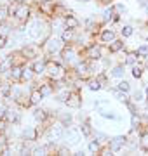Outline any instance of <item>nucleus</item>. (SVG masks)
<instances>
[{"label": "nucleus", "instance_id": "1", "mask_svg": "<svg viewBox=\"0 0 148 156\" xmlns=\"http://www.w3.org/2000/svg\"><path fill=\"white\" fill-rule=\"evenodd\" d=\"M49 28H51V26H49L42 17L28 19V24H26V28H24V35H26L31 42H40V40L47 38Z\"/></svg>", "mask_w": 148, "mask_h": 156}, {"label": "nucleus", "instance_id": "2", "mask_svg": "<svg viewBox=\"0 0 148 156\" xmlns=\"http://www.w3.org/2000/svg\"><path fill=\"white\" fill-rule=\"evenodd\" d=\"M44 73H46L51 80H54V82L66 78V71H65V68L61 66V62L51 61V59H46V71Z\"/></svg>", "mask_w": 148, "mask_h": 156}, {"label": "nucleus", "instance_id": "3", "mask_svg": "<svg viewBox=\"0 0 148 156\" xmlns=\"http://www.w3.org/2000/svg\"><path fill=\"white\" fill-rule=\"evenodd\" d=\"M65 140V146H68V147H72V146H77L82 140V132H80L79 127H65V134H63V139Z\"/></svg>", "mask_w": 148, "mask_h": 156}, {"label": "nucleus", "instance_id": "4", "mask_svg": "<svg viewBox=\"0 0 148 156\" xmlns=\"http://www.w3.org/2000/svg\"><path fill=\"white\" fill-rule=\"evenodd\" d=\"M46 44H44V49H46L47 54H59L61 49L65 47V42L61 40V37H56V35H51V37H47L44 40Z\"/></svg>", "mask_w": 148, "mask_h": 156}, {"label": "nucleus", "instance_id": "5", "mask_svg": "<svg viewBox=\"0 0 148 156\" xmlns=\"http://www.w3.org/2000/svg\"><path fill=\"white\" fill-rule=\"evenodd\" d=\"M108 149L112 154H117V153H120V151L124 149V146L127 144V135H117V137H113V139H108Z\"/></svg>", "mask_w": 148, "mask_h": 156}, {"label": "nucleus", "instance_id": "6", "mask_svg": "<svg viewBox=\"0 0 148 156\" xmlns=\"http://www.w3.org/2000/svg\"><path fill=\"white\" fill-rule=\"evenodd\" d=\"M12 16L16 17L17 21H21V23H26L31 17V9H30L28 4H24V2H19L16 7V11H14V14Z\"/></svg>", "mask_w": 148, "mask_h": 156}, {"label": "nucleus", "instance_id": "7", "mask_svg": "<svg viewBox=\"0 0 148 156\" xmlns=\"http://www.w3.org/2000/svg\"><path fill=\"white\" fill-rule=\"evenodd\" d=\"M19 54L24 57V59H37L40 54V47L37 42H31V44H24V47L19 50Z\"/></svg>", "mask_w": 148, "mask_h": 156}, {"label": "nucleus", "instance_id": "8", "mask_svg": "<svg viewBox=\"0 0 148 156\" xmlns=\"http://www.w3.org/2000/svg\"><path fill=\"white\" fill-rule=\"evenodd\" d=\"M59 54H61V57H63V62L68 64V66L70 64H73V62H77V56H79V54H77V50H75L73 45H66L65 44V47L61 49Z\"/></svg>", "mask_w": 148, "mask_h": 156}, {"label": "nucleus", "instance_id": "9", "mask_svg": "<svg viewBox=\"0 0 148 156\" xmlns=\"http://www.w3.org/2000/svg\"><path fill=\"white\" fill-rule=\"evenodd\" d=\"M65 104L68 108H73V109H79L82 106V95H80L79 90H70L68 92V97L65 101Z\"/></svg>", "mask_w": 148, "mask_h": 156}, {"label": "nucleus", "instance_id": "10", "mask_svg": "<svg viewBox=\"0 0 148 156\" xmlns=\"http://www.w3.org/2000/svg\"><path fill=\"white\" fill-rule=\"evenodd\" d=\"M86 57H87V61H101V47L96 44H91V45H87L86 47Z\"/></svg>", "mask_w": 148, "mask_h": 156}, {"label": "nucleus", "instance_id": "11", "mask_svg": "<svg viewBox=\"0 0 148 156\" xmlns=\"http://www.w3.org/2000/svg\"><path fill=\"white\" fill-rule=\"evenodd\" d=\"M63 134H65V127H63L61 123H54V125L49 128L47 137H49L51 142H56V140H61L63 139Z\"/></svg>", "mask_w": 148, "mask_h": 156}, {"label": "nucleus", "instance_id": "12", "mask_svg": "<svg viewBox=\"0 0 148 156\" xmlns=\"http://www.w3.org/2000/svg\"><path fill=\"white\" fill-rule=\"evenodd\" d=\"M54 5H56V2H52V0H40L39 2V11L42 16H52L54 14Z\"/></svg>", "mask_w": 148, "mask_h": 156}, {"label": "nucleus", "instance_id": "13", "mask_svg": "<svg viewBox=\"0 0 148 156\" xmlns=\"http://www.w3.org/2000/svg\"><path fill=\"white\" fill-rule=\"evenodd\" d=\"M21 135H23V140H26V142L30 140V142H31V140H37V139H39L40 130H39L37 127H26V128L23 130V134H21Z\"/></svg>", "mask_w": 148, "mask_h": 156}, {"label": "nucleus", "instance_id": "14", "mask_svg": "<svg viewBox=\"0 0 148 156\" xmlns=\"http://www.w3.org/2000/svg\"><path fill=\"white\" fill-rule=\"evenodd\" d=\"M19 120H21V115H19V111H17V109H12V108H7L4 122H9V123H14V125H17V123H19Z\"/></svg>", "mask_w": 148, "mask_h": 156}, {"label": "nucleus", "instance_id": "15", "mask_svg": "<svg viewBox=\"0 0 148 156\" xmlns=\"http://www.w3.org/2000/svg\"><path fill=\"white\" fill-rule=\"evenodd\" d=\"M12 54L11 56H4L0 57V75H7L9 73V69L12 68Z\"/></svg>", "mask_w": 148, "mask_h": 156}, {"label": "nucleus", "instance_id": "16", "mask_svg": "<svg viewBox=\"0 0 148 156\" xmlns=\"http://www.w3.org/2000/svg\"><path fill=\"white\" fill-rule=\"evenodd\" d=\"M63 23H65V28H70V30H77L80 26L79 19L73 14H66V16L63 17Z\"/></svg>", "mask_w": 148, "mask_h": 156}, {"label": "nucleus", "instance_id": "17", "mask_svg": "<svg viewBox=\"0 0 148 156\" xmlns=\"http://www.w3.org/2000/svg\"><path fill=\"white\" fill-rule=\"evenodd\" d=\"M99 38H101V42H105V44H110L112 40H115L117 38V33H115L112 28H108V30H103L101 31V35H99Z\"/></svg>", "mask_w": 148, "mask_h": 156}, {"label": "nucleus", "instance_id": "18", "mask_svg": "<svg viewBox=\"0 0 148 156\" xmlns=\"http://www.w3.org/2000/svg\"><path fill=\"white\" fill-rule=\"evenodd\" d=\"M47 118H49V113H47L46 109H44V108H37V109L33 111V120H35V122L44 123V122L47 120Z\"/></svg>", "mask_w": 148, "mask_h": 156}, {"label": "nucleus", "instance_id": "19", "mask_svg": "<svg viewBox=\"0 0 148 156\" xmlns=\"http://www.w3.org/2000/svg\"><path fill=\"white\" fill-rule=\"evenodd\" d=\"M28 97H30V102H31L33 106H39L40 102L44 101V97H42V94L39 92V89H37V87H35V89H31V92H30Z\"/></svg>", "mask_w": 148, "mask_h": 156}, {"label": "nucleus", "instance_id": "20", "mask_svg": "<svg viewBox=\"0 0 148 156\" xmlns=\"http://www.w3.org/2000/svg\"><path fill=\"white\" fill-rule=\"evenodd\" d=\"M31 69H33L35 75H44V71H46V61H40V59H35L33 62H31Z\"/></svg>", "mask_w": 148, "mask_h": 156}, {"label": "nucleus", "instance_id": "21", "mask_svg": "<svg viewBox=\"0 0 148 156\" xmlns=\"http://www.w3.org/2000/svg\"><path fill=\"white\" fill-rule=\"evenodd\" d=\"M39 89V92L42 94V97L46 99V97H51L52 94H54V87H52V83H42L40 87H37Z\"/></svg>", "mask_w": 148, "mask_h": 156}, {"label": "nucleus", "instance_id": "22", "mask_svg": "<svg viewBox=\"0 0 148 156\" xmlns=\"http://www.w3.org/2000/svg\"><path fill=\"white\" fill-rule=\"evenodd\" d=\"M124 49V42L122 40H112L108 44V50H110V54H117V52H120V50Z\"/></svg>", "mask_w": 148, "mask_h": 156}, {"label": "nucleus", "instance_id": "23", "mask_svg": "<svg viewBox=\"0 0 148 156\" xmlns=\"http://www.w3.org/2000/svg\"><path fill=\"white\" fill-rule=\"evenodd\" d=\"M35 76L33 69L30 66H23V69H21V82H31Z\"/></svg>", "mask_w": 148, "mask_h": 156}, {"label": "nucleus", "instance_id": "24", "mask_svg": "<svg viewBox=\"0 0 148 156\" xmlns=\"http://www.w3.org/2000/svg\"><path fill=\"white\" fill-rule=\"evenodd\" d=\"M73 38H75V30H70V28H63L61 30V40L65 42V44H70Z\"/></svg>", "mask_w": 148, "mask_h": 156}, {"label": "nucleus", "instance_id": "25", "mask_svg": "<svg viewBox=\"0 0 148 156\" xmlns=\"http://www.w3.org/2000/svg\"><path fill=\"white\" fill-rule=\"evenodd\" d=\"M124 64H117L115 68H112V71L108 73V76L112 78H124Z\"/></svg>", "mask_w": 148, "mask_h": 156}, {"label": "nucleus", "instance_id": "26", "mask_svg": "<svg viewBox=\"0 0 148 156\" xmlns=\"http://www.w3.org/2000/svg\"><path fill=\"white\" fill-rule=\"evenodd\" d=\"M87 85H89V90L92 92H96V90H101V82L98 80V78H87Z\"/></svg>", "mask_w": 148, "mask_h": 156}, {"label": "nucleus", "instance_id": "27", "mask_svg": "<svg viewBox=\"0 0 148 156\" xmlns=\"http://www.w3.org/2000/svg\"><path fill=\"white\" fill-rule=\"evenodd\" d=\"M80 132H82V135H86V137H89V135H92V128H91V122L89 120H86L84 123H80Z\"/></svg>", "mask_w": 148, "mask_h": 156}, {"label": "nucleus", "instance_id": "28", "mask_svg": "<svg viewBox=\"0 0 148 156\" xmlns=\"http://www.w3.org/2000/svg\"><path fill=\"white\" fill-rule=\"evenodd\" d=\"M112 94L115 95V99H117V101H120V102H124V104L127 102V101H129V97H127V94H125V92H122V90H119L117 87H115V89L112 90Z\"/></svg>", "mask_w": 148, "mask_h": 156}, {"label": "nucleus", "instance_id": "29", "mask_svg": "<svg viewBox=\"0 0 148 156\" xmlns=\"http://www.w3.org/2000/svg\"><path fill=\"white\" fill-rule=\"evenodd\" d=\"M138 59H139V57H138V54H136V50H134V52H129V54H125V59H124V64H136L138 62Z\"/></svg>", "mask_w": 148, "mask_h": 156}, {"label": "nucleus", "instance_id": "30", "mask_svg": "<svg viewBox=\"0 0 148 156\" xmlns=\"http://www.w3.org/2000/svg\"><path fill=\"white\" fill-rule=\"evenodd\" d=\"M9 7L6 5V4H0V23H6L7 19H9Z\"/></svg>", "mask_w": 148, "mask_h": 156}, {"label": "nucleus", "instance_id": "31", "mask_svg": "<svg viewBox=\"0 0 148 156\" xmlns=\"http://www.w3.org/2000/svg\"><path fill=\"white\" fill-rule=\"evenodd\" d=\"M138 144H139V147H141V151H145V153H148V132H145V134H141V137H139V140H138Z\"/></svg>", "mask_w": 148, "mask_h": 156}, {"label": "nucleus", "instance_id": "32", "mask_svg": "<svg viewBox=\"0 0 148 156\" xmlns=\"http://www.w3.org/2000/svg\"><path fill=\"white\" fill-rule=\"evenodd\" d=\"M136 54H138V57H139V59H148V44L139 45V47H138V50H136Z\"/></svg>", "mask_w": 148, "mask_h": 156}, {"label": "nucleus", "instance_id": "33", "mask_svg": "<svg viewBox=\"0 0 148 156\" xmlns=\"http://www.w3.org/2000/svg\"><path fill=\"white\" fill-rule=\"evenodd\" d=\"M92 135H94V139H96L99 144H106V142H108V135L103 134V132H99V130H96V132L92 130Z\"/></svg>", "mask_w": 148, "mask_h": 156}, {"label": "nucleus", "instance_id": "34", "mask_svg": "<svg viewBox=\"0 0 148 156\" xmlns=\"http://www.w3.org/2000/svg\"><path fill=\"white\" fill-rule=\"evenodd\" d=\"M132 33H134V28H132L131 24H124V26L120 28V35H122L124 38H129V37H132Z\"/></svg>", "mask_w": 148, "mask_h": 156}, {"label": "nucleus", "instance_id": "35", "mask_svg": "<svg viewBox=\"0 0 148 156\" xmlns=\"http://www.w3.org/2000/svg\"><path fill=\"white\" fill-rule=\"evenodd\" d=\"M87 149H89V153H99V151H101V144L94 139V140H91V142H89Z\"/></svg>", "mask_w": 148, "mask_h": 156}, {"label": "nucleus", "instance_id": "36", "mask_svg": "<svg viewBox=\"0 0 148 156\" xmlns=\"http://www.w3.org/2000/svg\"><path fill=\"white\" fill-rule=\"evenodd\" d=\"M143 68L145 66H141V64H132V76L139 80L143 76Z\"/></svg>", "mask_w": 148, "mask_h": 156}, {"label": "nucleus", "instance_id": "37", "mask_svg": "<svg viewBox=\"0 0 148 156\" xmlns=\"http://www.w3.org/2000/svg\"><path fill=\"white\" fill-rule=\"evenodd\" d=\"M117 89L122 90V92H125V94H129V90H131V83H129V82H125V80H120L119 85H117Z\"/></svg>", "mask_w": 148, "mask_h": 156}, {"label": "nucleus", "instance_id": "38", "mask_svg": "<svg viewBox=\"0 0 148 156\" xmlns=\"http://www.w3.org/2000/svg\"><path fill=\"white\" fill-rule=\"evenodd\" d=\"M113 14H115L113 7H110V9H106V11L103 12V21H105V23L112 21V17H113Z\"/></svg>", "mask_w": 148, "mask_h": 156}, {"label": "nucleus", "instance_id": "39", "mask_svg": "<svg viewBox=\"0 0 148 156\" xmlns=\"http://www.w3.org/2000/svg\"><path fill=\"white\" fill-rule=\"evenodd\" d=\"M139 123H141V118L138 116L136 113H132V116H131V128L138 130V127H139Z\"/></svg>", "mask_w": 148, "mask_h": 156}, {"label": "nucleus", "instance_id": "40", "mask_svg": "<svg viewBox=\"0 0 148 156\" xmlns=\"http://www.w3.org/2000/svg\"><path fill=\"white\" fill-rule=\"evenodd\" d=\"M132 101H134L136 104L143 102V101H145V92H141V90H138L136 94H134V97H132Z\"/></svg>", "mask_w": 148, "mask_h": 156}, {"label": "nucleus", "instance_id": "41", "mask_svg": "<svg viewBox=\"0 0 148 156\" xmlns=\"http://www.w3.org/2000/svg\"><path fill=\"white\" fill-rule=\"evenodd\" d=\"M57 154L59 156H66V154H72V151H70L68 146H63V147H57Z\"/></svg>", "mask_w": 148, "mask_h": 156}, {"label": "nucleus", "instance_id": "42", "mask_svg": "<svg viewBox=\"0 0 148 156\" xmlns=\"http://www.w3.org/2000/svg\"><path fill=\"white\" fill-rule=\"evenodd\" d=\"M6 109H7V108L4 106V104H0V122L6 118Z\"/></svg>", "mask_w": 148, "mask_h": 156}, {"label": "nucleus", "instance_id": "43", "mask_svg": "<svg viewBox=\"0 0 148 156\" xmlns=\"http://www.w3.org/2000/svg\"><path fill=\"white\" fill-rule=\"evenodd\" d=\"M138 2V5L143 7V9H148V0H136Z\"/></svg>", "mask_w": 148, "mask_h": 156}, {"label": "nucleus", "instance_id": "44", "mask_svg": "<svg viewBox=\"0 0 148 156\" xmlns=\"http://www.w3.org/2000/svg\"><path fill=\"white\" fill-rule=\"evenodd\" d=\"M6 45H7V37H2L0 35V49H4Z\"/></svg>", "mask_w": 148, "mask_h": 156}, {"label": "nucleus", "instance_id": "45", "mask_svg": "<svg viewBox=\"0 0 148 156\" xmlns=\"http://www.w3.org/2000/svg\"><path fill=\"white\" fill-rule=\"evenodd\" d=\"M145 97L148 99V85H146V89H145Z\"/></svg>", "mask_w": 148, "mask_h": 156}, {"label": "nucleus", "instance_id": "46", "mask_svg": "<svg viewBox=\"0 0 148 156\" xmlns=\"http://www.w3.org/2000/svg\"><path fill=\"white\" fill-rule=\"evenodd\" d=\"M99 2H101V4H108L110 0H99Z\"/></svg>", "mask_w": 148, "mask_h": 156}, {"label": "nucleus", "instance_id": "47", "mask_svg": "<svg viewBox=\"0 0 148 156\" xmlns=\"http://www.w3.org/2000/svg\"><path fill=\"white\" fill-rule=\"evenodd\" d=\"M17 2H31V0H17Z\"/></svg>", "mask_w": 148, "mask_h": 156}, {"label": "nucleus", "instance_id": "48", "mask_svg": "<svg viewBox=\"0 0 148 156\" xmlns=\"http://www.w3.org/2000/svg\"><path fill=\"white\" fill-rule=\"evenodd\" d=\"M77 2H91V0H77Z\"/></svg>", "mask_w": 148, "mask_h": 156}, {"label": "nucleus", "instance_id": "49", "mask_svg": "<svg viewBox=\"0 0 148 156\" xmlns=\"http://www.w3.org/2000/svg\"><path fill=\"white\" fill-rule=\"evenodd\" d=\"M146 127H148V125H146Z\"/></svg>", "mask_w": 148, "mask_h": 156}]
</instances>
